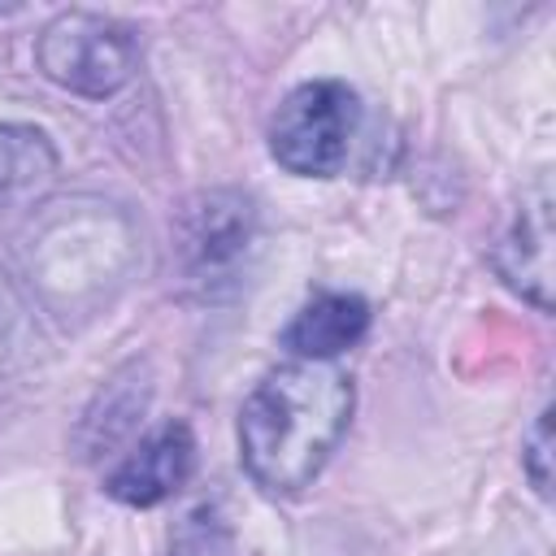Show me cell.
<instances>
[{
    "instance_id": "1",
    "label": "cell",
    "mask_w": 556,
    "mask_h": 556,
    "mask_svg": "<svg viewBox=\"0 0 556 556\" xmlns=\"http://www.w3.org/2000/svg\"><path fill=\"white\" fill-rule=\"evenodd\" d=\"M352 408V374L334 361L269 369L239 408V460L248 478L265 495H300L348 434Z\"/></svg>"
},
{
    "instance_id": "2",
    "label": "cell",
    "mask_w": 556,
    "mask_h": 556,
    "mask_svg": "<svg viewBox=\"0 0 556 556\" xmlns=\"http://www.w3.org/2000/svg\"><path fill=\"white\" fill-rule=\"evenodd\" d=\"M139 256L130 217L96 195H74L30 213L22 265L39 304L56 317H91L109 304Z\"/></svg>"
},
{
    "instance_id": "3",
    "label": "cell",
    "mask_w": 556,
    "mask_h": 556,
    "mask_svg": "<svg viewBox=\"0 0 556 556\" xmlns=\"http://www.w3.org/2000/svg\"><path fill=\"white\" fill-rule=\"evenodd\" d=\"M261 248V213L248 191L213 187L191 195L174 222L178 278L200 300H226L248 282Z\"/></svg>"
},
{
    "instance_id": "4",
    "label": "cell",
    "mask_w": 556,
    "mask_h": 556,
    "mask_svg": "<svg viewBox=\"0 0 556 556\" xmlns=\"http://www.w3.org/2000/svg\"><path fill=\"white\" fill-rule=\"evenodd\" d=\"M361 130V100L339 78H313L282 96L269 122V156L300 178H334Z\"/></svg>"
},
{
    "instance_id": "5",
    "label": "cell",
    "mask_w": 556,
    "mask_h": 556,
    "mask_svg": "<svg viewBox=\"0 0 556 556\" xmlns=\"http://www.w3.org/2000/svg\"><path fill=\"white\" fill-rule=\"evenodd\" d=\"M35 65L61 91L104 100V96H117L135 78L139 43L126 22L87 13V9H70V13H56L39 30Z\"/></svg>"
},
{
    "instance_id": "6",
    "label": "cell",
    "mask_w": 556,
    "mask_h": 556,
    "mask_svg": "<svg viewBox=\"0 0 556 556\" xmlns=\"http://www.w3.org/2000/svg\"><path fill=\"white\" fill-rule=\"evenodd\" d=\"M491 261L508 291L530 300L539 313H552V187L547 178H534V187L521 195V208L500 235Z\"/></svg>"
},
{
    "instance_id": "7",
    "label": "cell",
    "mask_w": 556,
    "mask_h": 556,
    "mask_svg": "<svg viewBox=\"0 0 556 556\" xmlns=\"http://www.w3.org/2000/svg\"><path fill=\"white\" fill-rule=\"evenodd\" d=\"M191 469H195V434H191V426L187 421H165L161 430L139 439V447H130L109 469L104 491L126 508H156L174 491H182Z\"/></svg>"
},
{
    "instance_id": "8",
    "label": "cell",
    "mask_w": 556,
    "mask_h": 556,
    "mask_svg": "<svg viewBox=\"0 0 556 556\" xmlns=\"http://www.w3.org/2000/svg\"><path fill=\"white\" fill-rule=\"evenodd\" d=\"M369 330V304L352 291H317L282 330V348L291 361H334Z\"/></svg>"
},
{
    "instance_id": "9",
    "label": "cell",
    "mask_w": 556,
    "mask_h": 556,
    "mask_svg": "<svg viewBox=\"0 0 556 556\" xmlns=\"http://www.w3.org/2000/svg\"><path fill=\"white\" fill-rule=\"evenodd\" d=\"M56 178V148L39 126L0 122V213L39 204Z\"/></svg>"
},
{
    "instance_id": "10",
    "label": "cell",
    "mask_w": 556,
    "mask_h": 556,
    "mask_svg": "<svg viewBox=\"0 0 556 556\" xmlns=\"http://www.w3.org/2000/svg\"><path fill=\"white\" fill-rule=\"evenodd\" d=\"M143 408H148V382L139 378V365H126L122 374H113V378L104 382V391L96 395V404H91L87 417H83V434L96 430V434L87 439L91 456L104 452V447H113L122 434H130V426H135V417H139Z\"/></svg>"
},
{
    "instance_id": "11",
    "label": "cell",
    "mask_w": 556,
    "mask_h": 556,
    "mask_svg": "<svg viewBox=\"0 0 556 556\" xmlns=\"http://www.w3.org/2000/svg\"><path fill=\"white\" fill-rule=\"evenodd\" d=\"M521 469L534 482V491L547 500L552 495V408L534 417V426L521 439Z\"/></svg>"
},
{
    "instance_id": "12",
    "label": "cell",
    "mask_w": 556,
    "mask_h": 556,
    "mask_svg": "<svg viewBox=\"0 0 556 556\" xmlns=\"http://www.w3.org/2000/svg\"><path fill=\"white\" fill-rule=\"evenodd\" d=\"M26 343V304L13 291V282L0 274V374L13 369V361L22 356Z\"/></svg>"
}]
</instances>
